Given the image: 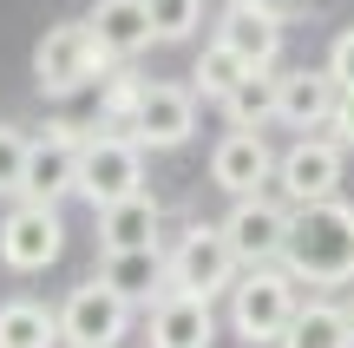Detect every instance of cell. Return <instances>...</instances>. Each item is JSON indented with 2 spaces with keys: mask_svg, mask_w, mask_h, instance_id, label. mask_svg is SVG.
Returning a JSON list of instances; mask_svg holds the SVG:
<instances>
[{
  "mask_svg": "<svg viewBox=\"0 0 354 348\" xmlns=\"http://www.w3.org/2000/svg\"><path fill=\"white\" fill-rule=\"evenodd\" d=\"M282 270L295 283H315V289H335V283H354V204H308L295 210L289 223V250H282Z\"/></svg>",
  "mask_w": 354,
  "mask_h": 348,
  "instance_id": "obj_1",
  "label": "cell"
},
{
  "mask_svg": "<svg viewBox=\"0 0 354 348\" xmlns=\"http://www.w3.org/2000/svg\"><path fill=\"white\" fill-rule=\"evenodd\" d=\"M295 276L282 270H243L236 276V289H230V329H236V342H250V348H269V342H282L289 336V322H295Z\"/></svg>",
  "mask_w": 354,
  "mask_h": 348,
  "instance_id": "obj_2",
  "label": "cell"
},
{
  "mask_svg": "<svg viewBox=\"0 0 354 348\" xmlns=\"http://www.w3.org/2000/svg\"><path fill=\"white\" fill-rule=\"evenodd\" d=\"M145 191V145L125 131H86V158H79V197L92 210H112Z\"/></svg>",
  "mask_w": 354,
  "mask_h": 348,
  "instance_id": "obj_3",
  "label": "cell"
},
{
  "mask_svg": "<svg viewBox=\"0 0 354 348\" xmlns=\"http://www.w3.org/2000/svg\"><path fill=\"white\" fill-rule=\"evenodd\" d=\"M33 79L53 99H73V92H86V86H105V46L92 39L86 20H66L33 46Z\"/></svg>",
  "mask_w": 354,
  "mask_h": 348,
  "instance_id": "obj_4",
  "label": "cell"
},
{
  "mask_svg": "<svg viewBox=\"0 0 354 348\" xmlns=\"http://www.w3.org/2000/svg\"><path fill=\"white\" fill-rule=\"evenodd\" d=\"M165 263H171V289L203 296V302L230 296V289H236V276H243V263H236V250H230L223 223H190V230L171 244Z\"/></svg>",
  "mask_w": 354,
  "mask_h": 348,
  "instance_id": "obj_5",
  "label": "cell"
},
{
  "mask_svg": "<svg viewBox=\"0 0 354 348\" xmlns=\"http://www.w3.org/2000/svg\"><path fill=\"white\" fill-rule=\"evenodd\" d=\"M289 223H295V210L276 204V197H236L223 217V237L243 270H276L282 250H289Z\"/></svg>",
  "mask_w": 354,
  "mask_h": 348,
  "instance_id": "obj_6",
  "label": "cell"
},
{
  "mask_svg": "<svg viewBox=\"0 0 354 348\" xmlns=\"http://www.w3.org/2000/svg\"><path fill=\"white\" fill-rule=\"evenodd\" d=\"M276 191L289 210H308V204H335L342 197V145L335 138H295L276 165Z\"/></svg>",
  "mask_w": 354,
  "mask_h": 348,
  "instance_id": "obj_7",
  "label": "cell"
},
{
  "mask_svg": "<svg viewBox=\"0 0 354 348\" xmlns=\"http://www.w3.org/2000/svg\"><path fill=\"white\" fill-rule=\"evenodd\" d=\"M59 336H66V348H118L131 336V302L112 296V289L92 276V283H79L73 296L59 302Z\"/></svg>",
  "mask_w": 354,
  "mask_h": 348,
  "instance_id": "obj_8",
  "label": "cell"
},
{
  "mask_svg": "<svg viewBox=\"0 0 354 348\" xmlns=\"http://www.w3.org/2000/svg\"><path fill=\"white\" fill-rule=\"evenodd\" d=\"M66 250V223H59V204H13L7 217H0V263L20 276L46 270V263H59Z\"/></svg>",
  "mask_w": 354,
  "mask_h": 348,
  "instance_id": "obj_9",
  "label": "cell"
},
{
  "mask_svg": "<svg viewBox=\"0 0 354 348\" xmlns=\"http://www.w3.org/2000/svg\"><path fill=\"white\" fill-rule=\"evenodd\" d=\"M79 158H86V131L79 125H46L26 158V204H59L66 191H79Z\"/></svg>",
  "mask_w": 354,
  "mask_h": 348,
  "instance_id": "obj_10",
  "label": "cell"
},
{
  "mask_svg": "<svg viewBox=\"0 0 354 348\" xmlns=\"http://www.w3.org/2000/svg\"><path fill=\"white\" fill-rule=\"evenodd\" d=\"M216 39H223L230 53H243L256 73H276V59H282V13L263 7V0H223Z\"/></svg>",
  "mask_w": 354,
  "mask_h": 348,
  "instance_id": "obj_11",
  "label": "cell"
},
{
  "mask_svg": "<svg viewBox=\"0 0 354 348\" xmlns=\"http://www.w3.org/2000/svg\"><path fill=\"white\" fill-rule=\"evenodd\" d=\"M276 165L282 158L269 152L263 131H223L216 152H210V184L230 191V197H263V184L276 178Z\"/></svg>",
  "mask_w": 354,
  "mask_h": 348,
  "instance_id": "obj_12",
  "label": "cell"
},
{
  "mask_svg": "<svg viewBox=\"0 0 354 348\" xmlns=\"http://www.w3.org/2000/svg\"><path fill=\"white\" fill-rule=\"evenodd\" d=\"M190 131H197V92L151 79V92H145V105H138V118H131L125 138H138L145 152H177Z\"/></svg>",
  "mask_w": 354,
  "mask_h": 348,
  "instance_id": "obj_13",
  "label": "cell"
},
{
  "mask_svg": "<svg viewBox=\"0 0 354 348\" xmlns=\"http://www.w3.org/2000/svg\"><path fill=\"white\" fill-rule=\"evenodd\" d=\"M335 99H342V86H335L328 66H315V73H308V66H302V73H282V86H276V125L315 138V125L335 118Z\"/></svg>",
  "mask_w": 354,
  "mask_h": 348,
  "instance_id": "obj_14",
  "label": "cell"
},
{
  "mask_svg": "<svg viewBox=\"0 0 354 348\" xmlns=\"http://www.w3.org/2000/svg\"><path fill=\"white\" fill-rule=\"evenodd\" d=\"M99 283L112 289V296H125L131 309L151 315L158 302L171 296V263L158 257V250H112V257L99 263Z\"/></svg>",
  "mask_w": 354,
  "mask_h": 348,
  "instance_id": "obj_15",
  "label": "cell"
},
{
  "mask_svg": "<svg viewBox=\"0 0 354 348\" xmlns=\"http://www.w3.org/2000/svg\"><path fill=\"white\" fill-rule=\"evenodd\" d=\"M145 342H151V348H210V342H216L210 302H203V296H184V289H171V296L151 309V322H145Z\"/></svg>",
  "mask_w": 354,
  "mask_h": 348,
  "instance_id": "obj_16",
  "label": "cell"
},
{
  "mask_svg": "<svg viewBox=\"0 0 354 348\" xmlns=\"http://www.w3.org/2000/svg\"><path fill=\"white\" fill-rule=\"evenodd\" d=\"M86 26H92V39L105 46V59H138V53L158 39L145 0H99V7L86 13Z\"/></svg>",
  "mask_w": 354,
  "mask_h": 348,
  "instance_id": "obj_17",
  "label": "cell"
},
{
  "mask_svg": "<svg viewBox=\"0 0 354 348\" xmlns=\"http://www.w3.org/2000/svg\"><path fill=\"white\" fill-rule=\"evenodd\" d=\"M158 223H165V210H158L151 191L125 197V204L99 210V250L112 257V250H158Z\"/></svg>",
  "mask_w": 354,
  "mask_h": 348,
  "instance_id": "obj_18",
  "label": "cell"
},
{
  "mask_svg": "<svg viewBox=\"0 0 354 348\" xmlns=\"http://www.w3.org/2000/svg\"><path fill=\"white\" fill-rule=\"evenodd\" d=\"M59 315L33 296H13L0 302V348H59Z\"/></svg>",
  "mask_w": 354,
  "mask_h": 348,
  "instance_id": "obj_19",
  "label": "cell"
},
{
  "mask_svg": "<svg viewBox=\"0 0 354 348\" xmlns=\"http://www.w3.org/2000/svg\"><path fill=\"white\" fill-rule=\"evenodd\" d=\"M276 348H354V329H348L342 302H302Z\"/></svg>",
  "mask_w": 354,
  "mask_h": 348,
  "instance_id": "obj_20",
  "label": "cell"
},
{
  "mask_svg": "<svg viewBox=\"0 0 354 348\" xmlns=\"http://www.w3.org/2000/svg\"><path fill=\"white\" fill-rule=\"evenodd\" d=\"M276 86H282V73H250V79H243V86L223 99L230 131H263V125H276Z\"/></svg>",
  "mask_w": 354,
  "mask_h": 348,
  "instance_id": "obj_21",
  "label": "cell"
},
{
  "mask_svg": "<svg viewBox=\"0 0 354 348\" xmlns=\"http://www.w3.org/2000/svg\"><path fill=\"white\" fill-rule=\"evenodd\" d=\"M250 73H256V66L243 59V53H230L223 39H210V46H203V59H197V79H190V92H197V99H210V105H223Z\"/></svg>",
  "mask_w": 354,
  "mask_h": 348,
  "instance_id": "obj_22",
  "label": "cell"
},
{
  "mask_svg": "<svg viewBox=\"0 0 354 348\" xmlns=\"http://www.w3.org/2000/svg\"><path fill=\"white\" fill-rule=\"evenodd\" d=\"M145 92H151V79H138V73H105V86H99V125L131 131V118H138Z\"/></svg>",
  "mask_w": 354,
  "mask_h": 348,
  "instance_id": "obj_23",
  "label": "cell"
},
{
  "mask_svg": "<svg viewBox=\"0 0 354 348\" xmlns=\"http://www.w3.org/2000/svg\"><path fill=\"white\" fill-rule=\"evenodd\" d=\"M26 158H33V138L20 125H0V197L26 191Z\"/></svg>",
  "mask_w": 354,
  "mask_h": 348,
  "instance_id": "obj_24",
  "label": "cell"
},
{
  "mask_svg": "<svg viewBox=\"0 0 354 348\" xmlns=\"http://www.w3.org/2000/svg\"><path fill=\"white\" fill-rule=\"evenodd\" d=\"M145 7H151L158 39H190L197 20H203V0H145Z\"/></svg>",
  "mask_w": 354,
  "mask_h": 348,
  "instance_id": "obj_25",
  "label": "cell"
},
{
  "mask_svg": "<svg viewBox=\"0 0 354 348\" xmlns=\"http://www.w3.org/2000/svg\"><path fill=\"white\" fill-rule=\"evenodd\" d=\"M328 73H335V86H342V92H354V26H342V33H335Z\"/></svg>",
  "mask_w": 354,
  "mask_h": 348,
  "instance_id": "obj_26",
  "label": "cell"
},
{
  "mask_svg": "<svg viewBox=\"0 0 354 348\" xmlns=\"http://www.w3.org/2000/svg\"><path fill=\"white\" fill-rule=\"evenodd\" d=\"M328 131H335V145H354V92H342V99H335Z\"/></svg>",
  "mask_w": 354,
  "mask_h": 348,
  "instance_id": "obj_27",
  "label": "cell"
},
{
  "mask_svg": "<svg viewBox=\"0 0 354 348\" xmlns=\"http://www.w3.org/2000/svg\"><path fill=\"white\" fill-rule=\"evenodd\" d=\"M263 7H276L282 20H289V13H295V7H308V0H263Z\"/></svg>",
  "mask_w": 354,
  "mask_h": 348,
  "instance_id": "obj_28",
  "label": "cell"
},
{
  "mask_svg": "<svg viewBox=\"0 0 354 348\" xmlns=\"http://www.w3.org/2000/svg\"><path fill=\"white\" fill-rule=\"evenodd\" d=\"M342 315H348V329H354V296H348V302H342Z\"/></svg>",
  "mask_w": 354,
  "mask_h": 348,
  "instance_id": "obj_29",
  "label": "cell"
}]
</instances>
